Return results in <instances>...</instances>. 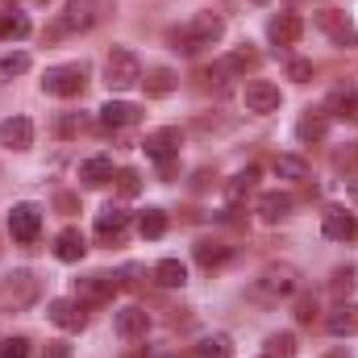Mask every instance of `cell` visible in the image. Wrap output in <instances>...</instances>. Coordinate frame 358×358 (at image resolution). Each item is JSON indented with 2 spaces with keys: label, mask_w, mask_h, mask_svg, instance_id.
Segmentation results:
<instances>
[{
  "label": "cell",
  "mask_w": 358,
  "mask_h": 358,
  "mask_svg": "<svg viewBox=\"0 0 358 358\" xmlns=\"http://www.w3.org/2000/svg\"><path fill=\"white\" fill-rule=\"evenodd\" d=\"M29 29H34V25H29V17H25V13H17V8L0 13V42H21Z\"/></svg>",
  "instance_id": "obj_26"
},
{
  "label": "cell",
  "mask_w": 358,
  "mask_h": 358,
  "mask_svg": "<svg viewBox=\"0 0 358 358\" xmlns=\"http://www.w3.org/2000/svg\"><path fill=\"white\" fill-rule=\"evenodd\" d=\"M263 358H267V355H263Z\"/></svg>",
  "instance_id": "obj_45"
},
{
  "label": "cell",
  "mask_w": 358,
  "mask_h": 358,
  "mask_svg": "<svg viewBox=\"0 0 358 358\" xmlns=\"http://www.w3.org/2000/svg\"><path fill=\"white\" fill-rule=\"evenodd\" d=\"M179 142H183V134H179V129H155V134H146L142 150H146L155 163H171V159L179 155Z\"/></svg>",
  "instance_id": "obj_13"
},
{
  "label": "cell",
  "mask_w": 358,
  "mask_h": 358,
  "mask_svg": "<svg viewBox=\"0 0 358 358\" xmlns=\"http://www.w3.org/2000/svg\"><path fill=\"white\" fill-rule=\"evenodd\" d=\"M117 287H121L117 275L92 271V275H84V279H76V300H80V304H104V300H113Z\"/></svg>",
  "instance_id": "obj_9"
},
{
  "label": "cell",
  "mask_w": 358,
  "mask_h": 358,
  "mask_svg": "<svg viewBox=\"0 0 358 358\" xmlns=\"http://www.w3.org/2000/svg\"><path fill=\"white\" fill-rule=\"evenodd\" d=\"M117 183H121V196H138L142 176H138V171H121V176H117Z\"/></svg>",
  "instance_id": "obj_41"
},
{
  "label": "cell",
  "mask_w": 358,
  "mask_h": 358,
  "mask_svg": "<svg viewBox=\"0 0 358 358\" xmlns=\"http://www.w3.org/2000/svg\"><path fill=\"white\" fill-rule=\"evenodd\" d=\"M0 358H29V338H0Z\"/></svg>",
  "instance_id": "obj_38"
},
{
  "label": "cell",
  "mask_w": 358,
  "mask_h": 358,
  "mask_svg": "<svg viewBox=\"0 0 358 358\" xmlns=\"http://www.w3.org/2000/svg\"><path fill=\"white\" fill-rule=\"evenodd\" d=\"M142 84H146L150 96H167V92H176V71H171V67H155Z\"/></svg>",
  "instance_id": "obj_34"
},
{
  "label": "cell",
  "mask_w": 358,
  "mask_h": 358,
  "mask_svg": "<svg viewBox=\"0 0 358 358\" xmlns=\"http://www.w3.org/2000/svg\"><path fill=\"white\" fill-rule=\"evenodd\" d=\"M84 250H88V242H84L80 229H63V234L55 238V259H59V263H80Z\"/></svg>",
  "instance_id": "obj_21"
},
{
  "label": "cell",
  "mask_w": 358,
  "mask_h": 358,
  "mask_svg": "<svg viewBox=\"0 0 358 358\" xmlns=\"http://www.w3.org/2000/svg\"><path fill=\"white\" fill-rule=\"evenodd\" d=\"M80 129H84V117H80V113H63V117L55 121V134H59V138H76Z\"/></svg>",
  "instance_id": "obj_37"
},
{
  "label": "cell",
  "mask_w": 358,
  "mask_h": 358,
  "mask_svg": "<svg viewBox=\"0 0 358 358\" xmlns=\"http://www.w3.org/2000/svg\"><path fill=\"white\" fill-rule=\"evenodd\" d=\"M296 292H300V271L287 267V263H271L255 279V296H263V300H287Z\"/></svg>",
  "instance_id": "obj_4"
},
{
  "label": "cell",
  "mask_w": 358,
  "mask_h": 358,
  "mask_svg": "<svg viewBox=\"0 0 358 358\" xmlns=\"http://www.w3.org/2000/svg\"><path fill=\"white\" fill-rule=\"evenodd\" d=\"M325 117H358V88L355 84H338L325 96Z\"/></svg>",
  "instance_id": "obj_19"
},
{
  "label": "cell",
  "mask_w": 358,
  "mask_h": 358,
  "mask_svg": "<svg viewBox=\"0 0 358 358\" xmlns=\"http://www.w3.org/2000/svg\"><path fill=\"white\" fill-rule=\"evenodd\" d=\"M321 234L329 242H350V238H358V217L346 213V208H329L325 221H321Z\"/></svg>",
  "instance_id": "obj_16"
},
{
  "label": "cell",
  "mask_w": 358,
  "mask_h": 358,
  "mask_svg": "<svg viewBox=\"0 0 358 358\" xmlns=\"http://www.w3.org/2000/svg\"><path fill=\"white\" fill-rule=\"evenodd\" d=\"M334 358H342V355H334Z\"/></svg>",
  "instance_id": "obj_44"
},
{
  "label": "cell",
  "mask_w": 358,
  "mask_h": 358,
  "mask_svg": "<svg viewBox=\"0 0 358 358\" xmlns=\"http://www.w3.org/2000/svg\"><path fill=\"white\" fill-rule=\"evenodd\" d=\"M29 67H34V59H29L25 50H13V55H4V59H0V88H4L13 76H25Z\"/></svg>",
  "instance_id": "obj_33"
},
{
  "label": "cell",
  "mask_w": 358,
  "mask_h": 358,
  "mask_svg": "<svg viewBox=\"0 0 358 358\" xmlns=\"http://www.w3.org/2000/svg\"><path fill=\"white\" fill-rule=\"evenodd\" d=\"M42 358H71V346L67 342H46L42 346Z\"/></svg>",
  "instance_id": "obj_42"
},
{
  "label": "cell",
  "mask_w": 358,
  "mask_h": 358,
  "mask_svg": "<svg viewBox=\"0 0 358 358\" xmlns=\"http://www.w3.org/2000/svg\"><path fill=\"white\" fill-rule=\"evenodd\" d=\"M104 84L108 92H129L142 84V59L125 46H113V55L104 59Z\"/></svg>",
  "instance_id": "obj_3"
},
{
  "label": "cell",
  "mask_w": 358,
  "mask_h": 358,
  "mask_svg": "<svg viewBox=\"0 0 358 358\" xmlns=\"http://www.w3.org/2000/svg\"><path fill=\"white\" fill-rule=\"evenodd\" d=\"M296 321H300V325H313V321H317V300H313V296H304V300L296 304Z\"/></svg>",
  "instance_id": "obj_40"
},
{
  "label": "cell",
  "mask_w": 358,
  "mask_h": 358,
  "mask_svg": "<svg viewBox=\"0 0 358 358\" xmlns=\"http://www.w3.org/2000/svg\"><path fill=\"white\" fill-rule=\"evenodd\" d=\"M8 234H13V242H21V246L38 242V234H42V208L29 204V200L13 204V208H8Z\"/></svg>",
  "instance_id": "obj_7"
},
{
  "label": "cell",
  "mask_w": 358,
  "mask_h": 358,
  "mask_svg": "<svg viewBox=\"0 0 358 358\" xmlns=\"http://www.w3.org/2000/svg\"><path fill=\"white\" fill-rule=\"evenodd\" d=\"M150 275H155V283H159V287H183V283H187V267H183L179 259H163Z\"/></svg>",
  "instance_id": "obj_30"
},
{
  "label": "cell",
  "mask_w": 358,
  "mask_h": 358,
  "mask_svg": "<svg viewBox=\"0 0 358 358\" xmlns=\"http://www.w3.org/2000/svg\"><path fill=\"white\" fill-rule=\"evenodd\" d=\"M287 80H292V84H308V80H313V63H308V59H292V63H287Z\"/></svg>",
  "instance_id": "obj_39"
},
{
  "label": "cell",
  "mask_w": 358,
  "mask_h": 358,
  "mask_svg": "<svg viewBox=\"0 0 358 358\" xmlns=\"http://www.w3.org/2000/svg\"><path fill=\"white\" fill-rule=\"evenodd\" d=\"M38 4H46V0H38Z\"/></svg>",
  "instance_id": "obj_43"
},
{
  "label": "cell",
  "mask_w": 358,
  "mask_h": 358,
  "mask_svg": "<svg viewBox=\"0 0 358 358\" xmlns=\"http://www.w3.org/2000/svg\"><path fill=\"white\" fill-rule=\"evenodd\" d=\"M358 287V267H338L334 271V279H329V292L334 296H350Z\"/></svg>",
  "instance_id": "obj_35"
},
{
  "label": "cell",
  "mask_w": 358,
  "mask_h": 358,
  "mask_svg": "<svg viewBox=\"0 0 358 358\" xmlns=\"http://www.w3.org/2000/svg\"><path fill=\"white\" fill-rule=\"evenodd\" d=\"M46 317H50L59 329H67V334H80V329L88 325V313H84L80 300H50V304H46Z\"/></svg>",
  "instance_id": "obj_12"
},
{
  "label": "cell",
  "mask_w": 358,
  "mask_h": 358,
  "mask_svg": "<svg viewBox=\"0 0 358 358\" xmlns=\"http://www.w3.org/2000/svg\"><path fill=\"white\" fill-rule=\"evenodd\" d=\"M80 179H84V187H104L108 179H113V159L108 155H92L80 163Z\"/></svg>",
  "instance_id": "obj_22"
},
{
  "label": "cell",
  "mask_w": 358,
  "mask_h": 358,
  "mask_svg": "<svg viewBox=\"0 0 358 358\" xmlns=\"http://www.w3.org/2000/svg\"><path fill=\"white\" fill-rule=\"evenodd\" d=\"M267 358H296V334H271Z\"/></svg>",
  "instance_id": "obj_36"
},
{
  "label": "cell",
  "mask_w": 358,
  "mask_h": 358,
  "mask_svg": "<svg viewBox=\"0 0 358 358\" xmlns=\"http://www.w3.org/2000/svg\"><path fill=\"white\" fill-rule=\"evenodd\" d=\"M317 25H321V34H325L334 46H342V50H355L358 46L355 21H350L342 8H321V13H317Z\"/></svg>",
  "instance_id": "obj_8"
},
{
  "label": "cell",
  "mask_w": 358,
  "mask_h": 358,
  "mask_svg": "<svg viewBox=\"0 0 358 358\" xmlns=\"http://www.w3.org/2000/svg\"><path fill=\"white\" fill-rule=\"evenodd\" d=\"M325 134H329V117H325V113H313V108H308V113L296 121V138H300V142H321Z\"/></svg>",
  "instance_id": "obj_25"
},
{
  "label": "cell",
  "mask_w": 358,
  "mask_h": 358,
  "mask_svg": "<svg viewBox=\"0 0 358 358\" xmlns=\"http://www.w3.org/2000/svg\"><path fill=\"white\" fill-rule=\"evenodd\" d=\"M167 38H171V46L183 50V55H200V50H208V46H217L225 38V21L204 8V13H192L183 25H176Z\"/></svg>",
  "instance_id": "obj_1"
},
{
  "label": "cell",
  "mask_w": 358,
  "mask_h": 358,
  "mask_svg": "<svg viewBox=\"0 0 358 358\" xmlns=\"http://www.w3.org/2000/svg\"><path fill=\"white\" fill-rule=\"evenodd\" d=\"M242 100H246V113H255V117L279 113V104H283V96H279V88L271 80H250L246 92H242Z\"/></svg>",
  "instance_id": "obj_10"
},
{
  "label": "cell",
  "mask_w": 358,
  "mask_h": 358,
  "mask_svg": "<svg viewBox=\"0 0 358 358\" xmlns=\"http://www.w3.org/2000/svg\"><path fill=\"white\" fill-rule=\"evenodd\" d=\"M229 259H234V246H225V242H200V246H196V263L204 271L221 267V263H229Z\"/></svg>",
  "instance_id": "obj_27"
},
{
  "label": "cell",
  "mask_w": 358,
  "mask_h": 358,
  "mask_svg": "<svg viewBox=\"0 0 358 358\" xmlns=\"http://www.w3.org/2000/svg\"><path fill=\"white\" fill-rule=\"evenodd\" d=\"M0 146H8V150H29V146H34V121H29V117H4V121H0Z\"/></svg>",
  "instance_id": "obj_14"
},
{
  "label": "cell",
  "mask_w": 358,
  "mask_h": 358,
  "mask_svg": "<svg viewBox=\"0 0 358 358\" xmlns=\"http://www.w3.org/2000/svg\"><path fill=\"white\" fill-rule=\"evenodd\" d=\"M300 34H304V21H300L296 13H275V17L267 21V38L275 42V46H296Z\"/></svg>",
  "instance_id": "obj_15"
},
{
  "label": "cell",
  "mask_w": 358,
  "mask_h": 358,
  "mask_svg": "<svg viewBox=\"0 0 358 358\" xmlns=\"http://www.w3.org/2000/svg\"><path fill=\"white\" fill-rule=\"evenodd\" d=\"M292 208H296V200H292L287 192H267V196H259V217H263V221H283Z\"/></svg>",
  "instance_id": "obj_24"
},
{
  "label": "cell",
  "mask_w": 358,
  "mask_h": 358,
  "mask_svg": "<svg viewBox=\"0 0 358 358\" xmlns=\"http://www.w3.org/2000/svg\"><path fill=\"white\" fill-rule=\"evenodd\" d=\"M113 329H117L125 342L146 338V329H150V313H146V308H138V304H129V308H121V313L113 317Z\"/></svg>",
  "instance_id": "obj_18"
},
{
  "label": "cell",
  "mask_w": 358,
  "mask_h": 358,
  "mask_svg": "<svg viewBox=\"0 0 358 358\" xmlns=\"http://www.w3.org/2000/svg\"><path fill=\"white\" fill-rule=\"evenodd\" d=\"M88 88V67L84 63H63V67H50L46 76H42V92H50V96H80V92Z\"/></svg>",
  "instance_id": "obj_6"
},
{
  "label": "cell",
  "mask_w": 358,
  "mask_h": 358,
  "mask_svg": "<svg viewBox=\"0 0 358 358\" xmlns=\"http://www.w3.org/2000/svg\"><path fill=\"white\" fill-rule=\"evenodd\" d=\"M42 300V279L34 271H8L0 279V317L4 313H25Z\"/></svg>",
  "instance_id": "obj_2"
},
{
  "label": "cell",
  "mask_w": 358,
  "mask_h": 358,
  "mask_svg": "<svg viewBox=\"0 0 358 358\" xmlns=\"http://www.w3.org/2000/svg\"><path fill=\"white\" fill-rule=\"evenodd\" d=\"M125 234H129V213H125L121 204H108L104 213H96V238H100L104 246H117Z\"/></svg>",
  "instance_id": "obj_11"
},
{
  "label": "cell",
  "mask_w": 358,
  "mask_h": 358,
  "mask_svg": "<svg viewBox=\"0 0 358 358\" xmlns=\"http://www.w3.org/2000/svg\"><path fill=\"white\" fill-rule=\"evenodd\" d=\"M275 176L279 179H308L313 176V167H308V159H300V155H275Z\"/></svg>",
  "instance_id": "obj_29"
},
{
  "label": "cell",
  "mask_w": 358,
  "mask_h": 358,
  "mask_svg": "<svg viewBox=\"0 0 358 358\" xmlns=\"http://www.w3.org/2000/svg\"><path fill=\"white\" fill-rule=\"evenodd\" d=\"M138 234H142L146 242L163 238V234H167V213H163V208H146V213L138 217Z\"/></svg>",
  "instance_id": "obj_32"
},
{
  "label": "cell",
  "mask_w": 358,
  "mask_h": 358,
  "mask_svg": "<svg viewBox=\"0 0 358 358\" xmlns=\"http://www.w3.org/2000/svg\"><path fill=\"white\" fill-rule=\"evenodd\" d=\"M138 121H142V108L129 104V100H108V104L100 108V125H104V129H129V125H138Z\"/></svg>",
  "instance_id": "obj_17"
},
{
  "label": "cell",
  "mask_w": 358,
  "mask_h": 358,
  "mask_svg": "<svg viewBox=\"0 0 358 358\" xmlns=\"http://www.w3.org/2000/svg\"><path fill=\"white\" fill-rule=\"evenodd\" d=\"M196 358H234V342L225 334H208L196 342Z\"/></svg>",
  "instance_id": "obj_31"
},
{
  "label": "cell",
  "mask_w": 358,
  "mask_h": 358,
  "mask_svg": "<svg viewBox=\"0 0 358 358\" xmlns=\"http://www.w3.org/2000/svg\"><path fill=\"white\" fill-rule=\"evenodd\" d=\"M259 63H263V59H259V50H255L250 42H242V46L221 63V71H225V76H246V71H255Z\"/></svg>",
  "instance_id": "obj_23"
},
{
  "label": "cell",
  "mask_w": 358,
  "mask_h": 358,
  "mask_svg": "<svg viewBox=\"0 0 358 358\" xmlns=\"http://www.w3.org/2000/svg\"><path fill=\"white\" fill-rule=\"evenodd\" d=\"M325 329H329L334 338H350V334H358V304L355 300H342L334 313H325Z\"/></svg>",
  "instance_id": "obj_20"
},
{
  "label": "cell",
  "mask_w": 358,
  "mask_h": 358,
  "mask_svg": "<svg viewBox=\"0 0 358 358\" xmlns=\"http://www.w3.org/2000/svg\"><path fill=\"white\" fill-rule=\"evenodd\" d=\"M100 8H104V0H67V8H63L59 25L50 29V38H63V34H88L92 25L104 17Z\"/></svg>",
  "instance_id": "obj_5"
},
{
  "label": "cell",
  "mask_w": 358,
  "mask_h": 358,
  "mask_svg": "<svg viewBox=\"0 0 358 358\" xmlns=\"http://www.w3.org/2000/svg\"><path fill=\"white\" fill-rule=\"evenodd\" d=\"M255 183H259V167L238 171V176L225 183V200H229V204H242V200H246V192H255Z\"/></svg>",
  "instance_id": "obj_28"
}]
</instances>
